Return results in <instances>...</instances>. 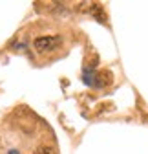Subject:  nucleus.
Wrapping results in <instances>:
<instances>
[{"label":"nucleus","instance_id":"1","mask_svg":"<svg viewBox=\"0 0 148 154\" xmlns=\"http://www.w3.org/2000/svg\"><path fill=\"white\" fill-rule=\"evenodd\" d=\"M33 46H35L37 51H40V53H44V51H51V50H55V48H59V46H61V38H59L57 35L37 37V38H35V42H33Z\"/></svg>","mask_w":148,"mask_h":154},{"label":"nucleus","instance_id":"2","mask_svg":"<svg viewBox=\"0 0 148 154\" xmlns=\"http://www.w3.org/2000/svg\"><path fill=\"white\" fill-rule=\"evenodd\" d=\"M90 13L93 15L99 22H106V15H104V9H102V6H101V4H91Z\"/></svg>","mask_w":148,"mask_h":154},{"label":"nucleus","instance_id":"3","mask_svg":"<svg viewBox=\"0 0 148 154\" xmlns=\"http://www.w3.org/2000/svg\"><path fill=\"white\" fill-rule=\"evenodd\" d=\"M35 154H53V149H49V147H46V145H40L39 149L35 150Z\"/></svg>","mask_w":148,"mask_h":154},{"label":"nucleus","instance_id":"4","mask_svg":"<svg viewBox=\"0 0 148 154\" xmlns=\"http://www.w3.org/2000/svg\"><path fill=\"white\" fill-rule=\"evenodd\" d=\"M9 154H16V150H9Z\"/></svg>","mask_w":148,"mask_h":154}]
</instances>
